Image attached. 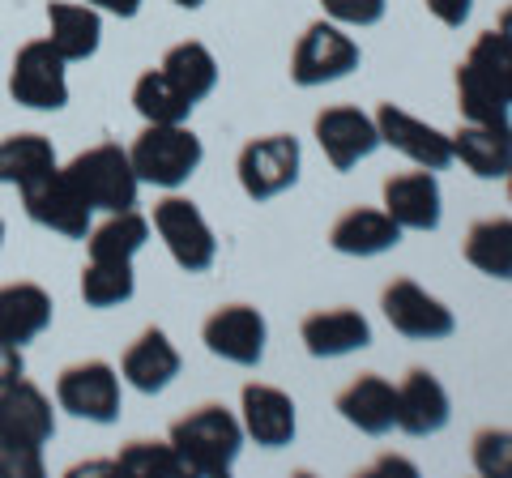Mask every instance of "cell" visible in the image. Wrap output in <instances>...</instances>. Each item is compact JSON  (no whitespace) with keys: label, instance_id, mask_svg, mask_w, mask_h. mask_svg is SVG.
<instances>
[{"label":"cell","instance_id":"1","mask_svg":"<svg viewBox=\"0 0 512 478\" xmlns=\"http://www.w3.org/2000/svg\"><path fill=\"white\" fill-rule=\"evenodd\" d=\"M457 107L461 120L483 124L512 116V43L500 30H483L457 65Z\"/></svg>","mask_w":512,"mask_h":478},{"label":"cell","instance_id":"2","mask_svg":"<svg viewBox=\"0 0 512 478\" xmlns=\"http://www.w3.org/2000/svg\"><path fill=\"white\" fill-rule=\"evenodd\" d=\"M167 444L180 457L184 474L222 478V474H231V466L239 461V449H244V423L227 406L205 402L171 423Z\"/></svg>","mask_w":512,"mask_h":478},{"label":"cell","instance_id":"3","mask_svg":"<svg viewBox=\"0 0 512 478\" xmlns=\"http://www.w3.org/2000/svg\"><path fill=\"white\" fill-rule=\"evenodd\" d=\"M128 163H133L141 184L175 193L205 163V146L188 124H146L128 146Z\"/></svg>","mask_w":512,"mask_h":478},{"label":"cell","instance_id":"4","mask_svg":"<svg viewBox=\"0 0 512 478\" xmlns=\"http://www.w3.org/2000/svg\"><path fill=\"white\" fill-rule=\"evenodd\" d=\"M64 175L73 180V188L86 197L90 210H103V214H116V210H133L137 193H141V180L133 163H128V150H120L116 141H99L73 158Z\"/></svg>","mask_w":512,"mask_h":478},{"label":"cell","instance_id":"5","mask_svg":"<svg viewBox=\"0 0 512 478\" xmlns=\"http://www.w3.org/2000/svg\"><path fill=\"white\" fill-rule=\"evenodd\" d=\"M56 406L69 410L73 419L111 427L120 423V410H124V380L107 359L69 363L56 376Z\"/></svg>","mask_w":512,"mask_h":478},{"label":"cell","instance_id":"6","mask_svg":"<svg viewBox=\"0 0 512 478\" xmlns=\"http://www.w3.org/2000/svg\"><path fill=\"white\" fill-rule=\"evenodd\" d=\"M363 65V52L359 43L346 35L338 22H312L308 30L299 35L295 52H291V82L303 90H316V86H333L350 77Z\"/></svg>","mask_w":512,"mask_h":478},{"label":"cell","instance_id":"7","mask_svg":"<svg viewBox=\"0 0 512 478\" xmlns=\"http://www.w3.org/2000/svg\"><path fill=\"white\" fill-rule=\"evenodd\" d=\"M150 231L163 239L167 257L184 269V274H205L214 261H218V239L210 231V222L197 210V201L188 197H163L154 205V218H150Z\"/></svg>","mask_w":512,"mask_h":478},{"label":"cell","instance_id":"8","mask_svg":"<svg viewBox=\"0 0 512 478\" xmlns=\"http://www.w3.org/2000/svg\"><path fill=\"white\" fill-rule=\"evenodd\" d=\"M9 94L30 111H64L69 107V60L47 39L22 43L9 69Z\"/></svg>","mask_w":512,"mask_h":478},{"label":"cell","instance_id":"9","mask_svg":"<svg viewBox=\"0 0 512 478\" xmlns=\"http://www.w3.org/2000/svg\"><path fill=\"white\" fill-rule=\"evenodd\" d=\"M299 171H303V150L291 133H269V137H256L239 150V188H244L248 201H274L282 197L286 188L299 184Z\"/></svg>","mask_w":512,"mask_h":478},{"label":"cell","instance_id":"10","mask_svg":"<svg viewBox=\"0 0 512 478\" xmlns=\"http://www.w3.org/2000/svg\"><path fill=\"white\" fill-rule=\"evenodd\" d=\"M380 312L393 325V333H402L410 342H444L457 333V316L440 295H431L427 286L414 278H393L380 291Z\"/></svg>","mask_w":512,"mask_h":478},{"label":"cell","instance_id":"11","mask_svg":"<svg viewBox=\"0 0 512 478\" xmlns=\"http://www.w3.org/2000/svg\"><path fill=\"white\" fill-rule=\"evenodd\" d=\"M22 193V210L30 222H39L43 231H56L64 239H86L94 227V210L86 197L73 188V180L64 175V167H52L39 180H30L18 188Z\"/></svg>","mask_w":512,"mask_h":478},{"label":"cell","instance_id":"12","mask_svg":"<svg viewBox=\"0 0 512 478\" xmlns=\"http://www.w3.org/2000/svg\"><path fill=\"white\" fill-rule=\"evenodd\" d=\"M201 342L214 359H227L235 368H261L265 346H269V325L252 304H222L205 316Z\"/></svg>","mask_w":512,"mask_h":478},{"label":"cell","instance_id":"13","mask_svg":"<svg viewBox=\"0 0 512 478\" xmlns=\"http://www.w3.org/2000/svg\"><path fill=\"white\" fill-rule=\"evenodd\" d=\"M376 133H380V146H389L402 158H410L414 167H427V171L453 167V133H444V129H436V124H427L419 116H410V111L397 107V103L376 107Z\"/></svg>","mask_w":512,"mask_h":478},{"label":"cell","instance_id":"14","mask_svg":"<svg viewBox=\"0 0 512 478\" xmlns=\"http://www.w3.org/2000/svg\"><path fill=\"white\" fill-rule=\"evenodd\" d=\"M239 423H244V440H256L261 449H286V444H295L299 432L295 397L278 385L252 380L239 393Z\"/></svg>","mask_w":512,"mask_h":478},{"label":"cell","instance_id":"15","mask_svg":"<svg viewBox=\"0 0 512 478\" xmlns=\"http://www.w3.org/2000/svg\"><path fill=\"white\" fill-rule=\"evenodd\" d=\"M316 146L325 150L333 171H350L363 158H372L380 150V133H376V116H367L359 107H325L312 124Z\"/></svg>","mask_w":512,"mask_h":478},{"label":"cell","instance_id":"16","mask_svg":"<svg viewBox=\"0 0 512 478\" xmlns=\"http://www.w3.org/2000/svg\"><path fill=\"white\" fill-rule=\"evenodd\" d=\"M384 214H389L402 231H436L444 218V193L436 171H402L384 180Z\"/></svg>","mask_w":512,"mask_h":478},{"label":"cell","instance_id":"17","mask_svg":"<svg viewBox=\"0 0 512 478\" xmlns=\"http://www.w3.org/2000/svg\"><path fill=\"white\" fill-rule=\"evenodd\" d=\"M184 368V359H180V350H175V342L167 338V329H141L133 342H128L124 350V359H120V380L128 389H137V393H163L175 385V376H180Z\"/></svg>","mask_w":512,"mask_h":478},{"label":"cell","instance_id":"18","mask_svg":"<svg viewBox=\"0 0 512 478\" xmlns=\"http://www.w3.org/2000/svg\"><path fill=\"white\" fill-rule=\"evenodd\" d=\"M453 419V402H448V389L440 385L436 372L427 368H410L397 385V432L406 436H436Z\"/></svg>","mask_w":512,"mask_h":478},{"label":"cell","instance_id":"19","mask_svg":"<svg viewBox=\"0 0 512 478\" xmlns=\"http://www.w3.org/2000/svg\"><path fill=\"white\" fill-rule=\"evenodd\" d=\"M299 342L312 359H346L372 346V321L359 308H325L303 316Z\"/></svg>","mask_w":512,"mask_h":478},{"label":"cell","instance_id":"20","mask_svg":"<svg viewBox=\"0 0 512 478\" xmlns=\"http://www.w3.org/2000/svg\"><path fill=\"white\" fill-rule=\"evenodd\" d=\"M453 163H461L478 180H504L512 171V120H466L453 133Z\"/></svg>","mask_w":512,"mask_h":478},{"label":"cell","instance_id":"21","mask_svg":"<svg viewBox=\"0 0 512 478\" xmlns=\"http://www.w3.org/2000/svg\"><path fill=\"white\" fill-rule=\"evenodd\" d=\"M338 414L363 436H389L397 427V385L380 372H363L338 393Z\"/></svg>","mask_w":512,"mask_h":478},{"label":"cell","instance_id":"22","mask_svg":"<svg viewBox=\"0 0 512 478\" xmlns=\"http://www.w3.org/2000/svg\"><path fill=\"white\" fill-rule=\"evenodd\" d=\"M0 436L13 440H35L47 444L56 436V410L52 397H47L35 380L18 376L13 385L0 389Z\"/></svg>","mask_w":512,"mask_h":478},{"label":"cell","instance_id":"23","mask_svg":"<svg viewBox=\"0 0 512 478\" xmlns=\"http://www.w3.org/2000/svg\"><path fill=\"white\" fill-rule=\"evenodd\" d=\"M56 304L39 282H5L0 286V338L26 346L52 329Z\"/></svg>","mask_w":512,"mask_h":478},{"label":"cell","instance_id":"24","mask_svg":"<svg viewBox=\"0 0 512 478\" xmlns=\"http://www.w3.org/2000/svg\"><path fill=\"white\" fill-rule=\"evenodd\" d=\"M47 43H52L69 65L90 60L103 43V13L90 9L86 0H52V5H47Z\"/></svg>","mask_w":512,"mask_h":478},{"label":"cell","instance_id":"25","mask_svg":"<svg viewBox=\"0 0 512 478\" xmlns=\"http://www.w3.org/2000/svg\"><path fill=\"white\" fill-rule=\"evenodd\" d=\"M402 227L372 205H359V210H346L329 231V248L342 252V257H384L402 244Z\"/></svg>","mask_w":512,"mask_h":478},{"label":"cell","instance_id":"26","mask_svg":"<svg viewBox=\"0 0 512 478\" xmlns=\"http://www.w3.org/2000/svg\"><path fill=\"white\" fill-rule=\"evenodd\" d=\"M158 69H163L171 77V86L180 90L184 99H192V103H205L218 90V60H214L210 47L197 43V39L175 43Z\"/></svg>","mask_w":512,"mask_h":478},{"label":"cell","instance_id":"27","mask_svg":"<svg viewBox=\"0 0 512 478\" xmlns=\"http://www.w3.org/2000/svg\"><path fill=\"white\" fill-rule=\"evenodd\" d=\"M150 244V218L133 210H116L107 214L99 227H90L86 235V248L94 261H133L141 248Z\"/></svg>","mask_w":512,"mask_h":478},{"label":"cell","instance_id":"28","mask_svg":"<svg viewBox=\"0 0 512 478\" xmlns=\"http://www.w3.org/2000/svg\"><path fill=\"white\" fill-rule=\"evenodd\" d=\"M52 167H60L56 146L43 133H9L0 137V184L22 188L30 180H39Z\"/></svg>","mask_w":512,"mask_h":478},{"label":"cell","instance_id":"29","mask_svg":"<svg viewBox=\"0 0 512 478\" xmlns=\"http://www.w3.org/2000/svg\"><path fill=\"white\" fill-rule=\"evenodd\" d=\"M466 261L495 282H512V218H483L466 231Z\"/></svg>","mask_w":512,"mask_h":478},{"label":"cell","instance_id":"30","mask_svg":"<svg viewBox=\"0 0 512 478\" xmlns=\"http://www.w3.org/2000/svg\"><path fill=\"white\" fill-rule=\"evenodd\" d=\"M192 107L197 103L184 99V94L171 86V77L163 69H146L133 82V111L146 124H188Z\"/></svg>","mask_w":512,"mask_h":478},{"label":"cell","instance_id":"31","mask_svg":"<svg viewBox=\"0 0 512 478\" xmlns=\"http://www.w3.org/2000/svg\"><path fill=\"white\" fill-rule=\"evenodd\" d=\"M82 299L86 308L94 312H107V308H120L137 295V274H133V261H86L82 269Z\"/></svg>","mask_w":512,"mask_h":478},{"label":"cell","instance_id":"32","mask_svg":"<svg viewBox=\"0 0 512 478\" xmlns=\"http://www.w3.org/2000/svg\"><path fill=\"white\" fill-rule=\"evenodd\" d=\"M116 470L128 474H184L180 457L167 440H128L120 457H116Z\"/></svg>","mask_w":512,"mask_h":478},{"label":"cell","instance_id":"33","mask_svg":"<svg viewBox=\"0 0 512 478\" xmlns=\"http://www.w3.org/2000/svg\"><path fill=\"white\" fill-rule=\"evenodd\" d=\"M474 470L483 478H508L512 474V432L508 427H483L474 436Z\"/></svg>","mask_w":512,"mask_h":478},{"label":"cell","instance_id":"34","mask_svg":"<svg viewBox=\"0 0 512 478\" xmlns=\"http://www.w3.org/2000/svg\"><path fill=\"white\" fill-rule=\"evenodd\" d=\"M43 444L0 436V478H43Z\"/></svg>","mask_w":512,"mask_h":478},{"label":"cell","instance_id":"35","mask_svg":"<svg viewBox=\"0 0 512 478\" xmlns=\"http://www.w3.org/2000/svg\"><path fill=\"white\" fill-rule=\"evenodd\" d=\"M320 9L338 26H376V22H384L389 0H320Z\"/></svg>","mask_w":512,"mask_h":478},{"label":"cell","instance_id":"36","mask_svg":"<svg viewBox=\"0 0 512 478\" xmlns=\"http://www.w3.org/2000/svg\"><path fill=\"white\" fill-rule=\"evenodd\" d=\"M423 5H427L431 18H436L440 26H448V30H461L474 13V0H423Z\"/></svg>","mask_w":512,"mask_h":478},{"label":"cell","instance_id":"37","mask_svg":"<svg viewBox=\"0 0 512 478\" xmlns=\"http://www.w3.org/2000/svg\"><path fill=\"white\" fill-rule=\"evenodd\" d=\"M18 376H26V355H22V346H13L0 338V389L13 385Z\"/></svg>","mask_w":512,"mask_h":478},{"label":"cell","instance_id":"38","mask_svg":"<svg viewBox=\"0 0 512 478\" xmlns=\"http://www.w3.org/2000/svg\"><path fill=\"white\" fill-rule=\"evenodd\" d=\"M86 5L107 13V18H137L141 13V0H86Z\"/></svg>","mask_w":512,"mask_h":478},{"label":"cell","instance_id":"39","mask_svg":"<svg viewBox=\"0 0 512 478\" xmlns=\"http://www.w3.org/2000/svg\"><path fill=\"white\" fill-rule=\"evenodd\" d=\"M495 30H500V35H504V39L512 43V5H508V9L500 13V22H495Z\"/></svg>","mask_w":512,"mask_h":478},{"label":"cell","instance_id":"40","mask_svg":"<svg viewBox=\"0 0 512 478\" xmlns=\"http://www.w3.org/2000/svg\"><path fill=\"white\" fill-rule=\"evenodd\" d=\"M171 5H180V9H201L205 0H171Z\"/></svg>","mask_w":512,"mask_h":478},{"label":"cell","instance_id":"41","mask_svg":"<svg viewBox=\"0 0 512 478\" xmlns=\"http://www.w3.org/2000/svg\"><path fill=\"white\" fill-rule=\"evenodd\" d=\"M0 248H5V218H0Z\"/></svg>","mask_w":512,"mask_h":478},{"label":"cell","instance_id":"42","mask_svg":"<svg viewBox=\"0 0 512 478\" xmlns=\"http://www.w3.org/2000/svg\"><path fill=\"white\" fill-rule=\"evenodd\" d=\"M504 180H508V201H512V171H508V175H504Z\"/></svg>","mask_w":512,"mask_h":478}]
</instances>
